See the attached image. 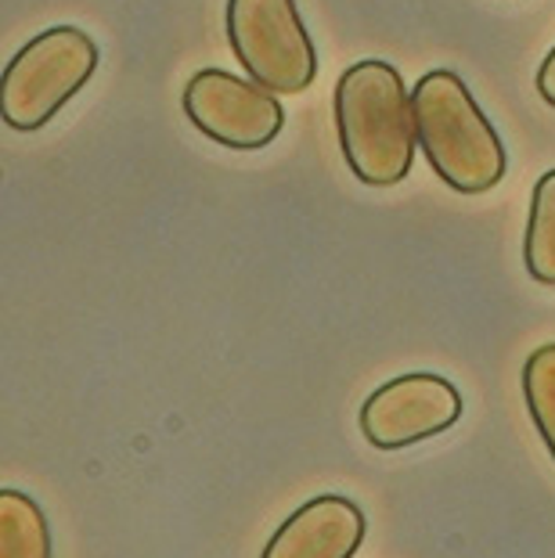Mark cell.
I'll return each instance as SVG.
<instances>
[{
	"instance_id": "obj_1",
	"label": "cell",
	"mask_w": 555,
	"mask_h": 558,
	"mask_svg": "<svg viewBox=\"0 0 555 558\" xmlns=\"http://www.w3.org/2000/svg\"><path fill=\"white\" fill-rule=\"evenodd\" d=\"M336 134L350 173L369 187H394L411 173L419 148L415 109L405 80L383 58L353 62L336 83Z\"/></svg>"
},
{
	"instance_id": "obj_2",
	"label": "cell",
	"mask_w": 555,
	"mask_h": 558,
	"mask_svg": "<svg viewBox=\"0 0 555 558\" xmlns=\"http://www.w3.org/2000/svg\"><path fill=\"white\" fill-rule=\"evenodd\" d=\"M411 109L422 156L451 192L483 195L502 181L509 162L502 137L494 134L462 76L451 69H433L411 90Z\"/></svg>"
},
{
	"instance_id": "obj_3",
	"label": "cell",
	"mask_w": 555,
	"mask_h": 558,
	"mask_svg": "<svg viewBox=\"0 0 555 558\" xmlns=\"http://www.w3.org/2000/svg\"><path fill=\"white\" fill-rule=\"evenodd\" d=\"M98 69V47L76 26L37 33L4 69V123L11 130H40L84 90Z\"/></svg>"
},
{
	"instance_id": "obj_4",
	"label": "cell",
	"mask_w": 555,
	"mask_h": 558,
	"mask_svg": "<svg viewBox=\"0 0 555 558\" xmlns=\"http://www.w3.org/2000/svg\"><path fill=\"white\" fill-rule=\"evenodd\" d=\"M231 51L245 76L270 94H303L317 76V47L297 0H228Z\"/></svg>"
},
{
	"instance_id": "obj_5",
	"label": "cell",
	"mask_w": 555,
	"mask_h": 558,
	"mask_svg": "<svg viewBox=\"0 0 555 558\" xmlns=\"http://www.w3.org/2000/svg\"><path fill=\"white\" fill-rule=\"evenodd\" d=\"M184 116L198 134L234 151L267 148L286 126V109L278 94L253 80L231 76L224 69H198L184 87Z\"/></svg>"
},
{
	"instance_id": "obj_6",
	"label": "cell",
	"mask_w": 555,
	"mask_h": 558,
	"mask_svg": "<svg viewBox=\"0 0 555 558\" xmlns=\"http://www.w3.org/2000/svg\"><path fill=\"white\" fill-rule=\"evenodd\" d=\"M466 403L455 383L433 372L389 378L361 403V433L372 447L400 450L447 433L462 418Z\"/></svg>"
},
{
	"instance_id": "obj_7",
	"label": "cell",
	"mask_w": 555,
	"mask_h": 558,
	"mask_svg": "<svg viewBox=\"0 0 555 558\" xmlns=\"http://www.w3.org/2000/svg\"><path fill=\"white\" fill-rule=\"evenodd\" d=\"M364 530L369 522L350 497L322 494L281 522L260 558H353Z\"/></svg>"
},
{
	"instance_id": "obj_8",
	"label": "cell",
	"mask_w": 555,
	"mask_h": 558,
	"mask_svg": "<svg viewBox=\"0 0 555 558\" xmlns=\"http://www.w3.org/2000/svg\"><path fill=\"white\" fill-rule=\"evenodd\" d=\"M0 558H55L51 526L22 490H0Z\"/></svg>"
},
{
	"instance_id": "obj_9",
	"label": "cell",
	"mask_w": 555,
	"mask_h": 558,
	"mask_svg": "<svg viewBox=\"0 0 555 558\" xmlns=\"http://www.w3.org/2000/svg\"><path fill=\"white\" fill-rule=\"evenodd\" d=\"M523 264H527V275L538 284L555 289V170L541 177L534 184V195H530Z\"/></svg>"
},
{
	"instance_id": "obj_10",
	"label": "cell",
	"mask_w": 555,
	"mask_h": 558,
	"mask_svg": "<svg viewBox=\"0 0 555 558\" xmlns=\"http://www.w3.org/2000/svg\"><path fill=\"white\" fill-rule=\"evenodd\" d=\"M523 400L555 461V342H545L523 364Z\"/></svg>"
},
{
	"instance_id": "obj_11",
	"label": "cell",
	"mask_w": 555,
	"mask_h": 558,
	"mask_svg": "<svg viewBox=\"0 0 555 558\" xmlns=\"http://www.w3.org/2000/svg\"><path fill=\"white\" fill-rule=\"evenodd\" d=\"M538 94L555 109V47H552L548 58H545V62H541V69H538Z\"/></svg>"
}]
</instances>
